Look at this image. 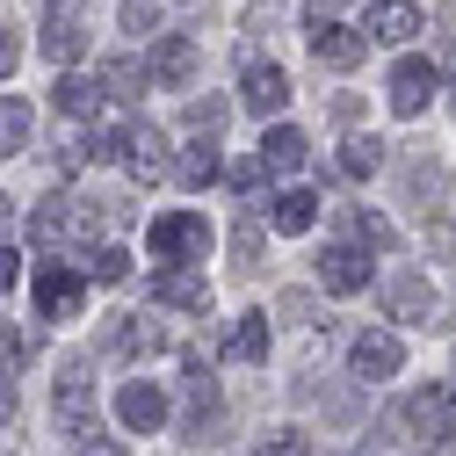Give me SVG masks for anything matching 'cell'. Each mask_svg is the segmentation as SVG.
Wrapping results in <instances>:
<instances>
[{
  "mask_svg": "<svg viewBox=\"0 0 456 456\" xmlns=\"http://www.w3.org/2000/svg\"><path fill=\"white\" fill-rule=\"evenodd\" d=\"M145 247H152L167 268H175V261H203V254H210V224H203V210H167V217H152Z\"/></svg>",
  "mask_w": 456,
  "mask_h": 456,
  "instance_id": "6da1fadb",
  "label": "cell"
},
{
  "mask_svg": "<svg viewBox=\"0 0 456 456\" xmlns=\"http://www.w3.org/2000/svg\"><path fill=\"white\" fill-rule=\"evenodd\" d=\"M51 413H59V428H66V435H80V442L94 435V384H87V370H80V362H66V370H59Z\"/></svg>",
  "mask_w": 456,
  "mask_h": 456,
  "instance_id": "7a4b0ae2",
  "label": "cell"
},
{
  "mask_svg": "<svg viewBox=\"0 0 456 456\" xmlns=\"http://www.w3.org/2000/svg\"><path fill=\"white\" fill-rule=\"evenodd\" d=\"M87 305V268H37V312L44 319H73Z\"/></svg>",
  "mask_w": 456,
  "mask_h": 456,
  "instance_id": "3957f363",
  "label": "cell"
},
{
  "mask_svg": "<svg viewBox=\"0 0 456 456\" xmlns=\"http://www.w3.org/2000/svg\"><path fill=\"white\" fill-rule=\"evenodd\" d=\"M117 420H124L131 435H152V428L167 420V391H159V384H145V377H138V384H124V391H117Z\"/></svg>",
  "mask_w": 456,
  "mask_h": 456,
  "instance_id": "277c9868",
  "label": "cell"
},
{
  "mask_svg": "<svg viewBox=\"0 0 456 456\" xmlns=\"http://www.w3.org/2000/svg\"><path fill=\"white\" fill-rule=\"evenodd\" d=\"M319 282H326L333 297H355L362 282H370V254L362 247H326L319 254Z\"/></svg>",
  "mask_w": 456,
  "mask_h": 456,
  "instance_id": "5b68a950",
  "label": "cell"
},
{
  "mask_svg": "<svg viewBox=\"0 0 456 456\" xmlns=\"http://www.w3.org/2000/svg\"><path fill=\"white\" fill-rule=\"evenodd\" d=\"M152 297H159V305H175V312H196V319H203V312H210V282H203V275H189V268H159V275H152Z\"/></svg>",
  "mask_w": 456,
  "mask_h": 456,
  "instance_id": "8992f818",
  "label": "cell"
},
{
  "mask_svg": "<svg viewBox=\"0 0 456 456\" xmlns=\"http://www.w3.org/2000/svg\"><path fill=\"white\" fill-rule=\"evenodd\" d=\"M428 94H435V66H428V59H398V73H391V109H398V117H420Z\"/></svg>",
  "mask_w": 456,
  "mask_h": 456,
  "instance_id": "52a82bcc",
  "label": "cell"
},
{
  "mask_svg": "<svg viewBox=\"0 0 456 456\" xmlns=\"http://www.w3.org/2000/svg\"><path fill=\"white\" fill-rule=\"evenodd\" d=\"M312 59H326L333 73H355L362 66V37L340 29V22H312Z\"/></svg>",
  "mask_w": 456,
  "mask_h": 456,
  "instance_id": "ba28073f",
  "label": "cell"
},
{
  "mask_svg": "<svg viewBox=\"0 0 456 456\" xmlns=\"http://www.w3.org/2000/svg\"><path fill=\"white\" fill-rule=\"evenodd\" d=\"M348 362H355V377H370V384H377V377H398V370H406V348H398L391 333H362Z\"/></svg>",
  "mask_w": 456,
  "mask_h": 456,
  "instance_id": "9c48e42d",
  "label": "cell"
},
{
  "mask_svg": "<svg viewBox=\"0 0 456 456\" xmlns=\"http://www.w3.org/2000/svg\"><path fill=\"white\" fill-rule=\"evenodd\" d=\"M240 94H247V109H254V117H275V109L290 102V80H282V66H247Z\"/></svg>",
  "mask_w": 456,
  "mask_h": 456,
  "instance_id": "30bf717a",
  "label": "cell"
},
{
  "mask_svg": "<svg viewBox=\"0 0 456 456\" xmlns=\"http://www.w3.org/2000/svg\"><path fill=\"white\" fill-rule=\"evenodd\" d=\"M413 428L435 435V442H449V428H456V384H435V391L413 398Z\"/></svg>",
  "mask_w": 456,
  "mask_h": 456,
  "instance_id": "8fae6325",
  "label": "cell"
},
{
  "mask_svg": "<svg viewBox=\"0 0 456 456\" xmlns=\"http://www.w3.org/2000/svg\"><path fill=\"white\" fill-rule=\"evenodd\" d=\"M420 29V8L413 0H370V37L377 44H406Z\"/></svg>",
  "mask_w": 456,
  "mask_h": 456,
  "instance_id": "7c38bea8",
  "label": "cell"
},
{
  "mask_svg": "<svg viewBox=\"0 0 456 456\" xmlns=\"http://www.w3.org/2000/svg\"><path fill=\"white\" fill-rule=\"evenodd\" d=\"M189 73H196V37H159V44H152V80L182 87Z\"/></svg>",
  "mask_w": 456,
  "mask_h": 456,
  "instance_id": "4fadbf2b",
  "label": "cell"
},
{
  "mask_svg": "<svg viewBox=\"0 0 456 456\" xmlns=\"http://www.w3.org/2000/svg\"><path fill=\"white\" fill-rule=\"evenodd\" d=\"M80 44H87V29H80V8H73V0H59V15H51V29H44V51H51V59H80Z\"/></svg>",
  "mask_w": 456,
  "mask_h": 456,
  "instance_id": "5bb4252c",
  "label": "cell"
},
{
  "mask_svg": "<svg viewBox=\"0 0 456 456\" xmlns=\"http://www.w3.org/2000/svg\"><path fill=\"white\" fill-rule=\"evenodd\" d=\"M384 305H391V319H406V326H413V319H428L435 297H428V282H420V275H384Z\"/></svg>",
  "mask_w": 456,
  "mask_h": 456,
  "instance_id": "9a60e30c",
  "label": "cell"
},
{
  "mask_svg": "<svg viewBox=\"0 0 456 456\" xmlns=\"http://www.w3.org/2000/svg\"><path fill=\"white\" fill-rule=\"evenodd\" d=\"M305 131H290V124H275L268 138H261V159H268V175H297V167H305Z\"/></svg>",
  "mask_w": 456,
  "mask_h": 456,
  "instance_id": "2e32d148",
  "label": "cell"
},
{
  "mask_svg": "<svg viewBox=\"0 0 456 456\" xmlns=\"http://www.w3.org/2000/svg\"><path fill=\"white\" fill-rule=\"evenodd\" d=\"M261 355H268V319L247 312L232 333H224V362H261Z\"/></svg>",
  "mask_w": 456,
  "mask_h": 456,
  "instance_id": "e0dca14e",
  "label": "cell"
},
{
  "mask_svg": "<svg viewBox=\"0 0 456 456\" xmlns=\"http://www.w3.org/2000/svg\"><path fill=\"white\" fill-rule=\"evenodd\" d=\"M217 167H224V159H217V145H210V138H196V145L175 159V182H182V189H210V182H217Z\"/></svg>",
  "mask_w": 456,
  "mask_h": 456,
  "instance_id": "ac0fdd59",
  "label": "cell"
},
{
  "mask_svg": "<svg viewBox=\"0 0 456 456\" xmlns=\"http://www.w3.org/2000/svg\"><path fill=\"white\" fill-rule=\"evenodd\" d=\"M275 232H312V224H319V196L312 189H290V196H275Z\"/></svg>",
  "mask_w": 456,
  "mask_h": 456,
  "instance_id": "d6986e66",
  "label": "cell"
},
{
  "mask_svg": "<svg viewBox=\"0 0 456 456\" xmlns=\"http://www.w3.org/2000/svg\"><path fill=\"white\" fill-rule=\"evenodd\" d=\"M102 102H109L102 80H80V73L59 80V109H66V117H102Z\"/></svg>",
  "mask_w": 456,
  "mask_h": 456,
  "instance_id": "ffe728a7",
  "label": "cell"
},
{
  "mask_svg": "<svg viewBox=\"0 0 456 456\" xmlns=\"http://www.w3.org/2000/svg\"><path fill=\"white\" fill-rule=\"evenodd\" d=\"M159 152H167V145H159V131H152V124H138V131H131V152H124L138 182H152V175H167V159H159Z\"/></svg>",
  "mask_w": 456,
  "mask_h": 456,
  "instance_id": "44dd1931",
  "label": "cell"
},
{
  "mask_svg": "<svg viewBox=\"0 0 456 456\" xmlns=\"http://www.w3.org/2000/svg\"><path fill=\"white\" fill-rule=\"evenodd\" d=\"M22 145H29V102L0 94V152H22Z\"/></svg>",
  "mask_w": 456,
  "mask_h": 456,
  "instance_id": "7402d4cb",
  "label": "cell"
},
{
  "mask_svg": "<svg viewBox=\"0 0 456 456\" xmlns=\"http://www.w3.org/2000/svg\"><path fill=\"white\" fill-rule=\"evenodd\" d=\"M109 348H117V355L152 348V326H145V319H109Z\"/></svg>",
  "mask_w": 456,
  "mask_h": 456,
  "instance_id": "603a6c76",
  "label": "cell"
},
{
  "mask_svg": "<svg viewBox=\"0 0 456 456\" xmlns=\"http://www.w3.org/2000/svg\"><path fill=\"white\" fill-rule=\"evenodd\" d=\"M370 167H377V145H370V138H348V145H340V175H355V182H362Z\"/></svg>",
  "mask_w": 456,
  "mask_h": 456,
  "instance_id": "cb8c5ba5",
  "label": "cell"
},
{
  "mask_svg": "<svg viewBox=\"0 0 456 456\" xmlns=\"http://www.w3.org/2000/svg\"><path fill=\"white\" fill-rule=\"evenodd\" d=\"M87 275H94V282H124V275H131V254H124V247H102Z\"/></svg>",
  "mask_w": 456,
  "mask_h": 456,
  "instance_id": "d4e9b609",
  "label": "cell"
},
{
  "mask_svg": "<svg viewBox=\"0 0 456 456\" xmlns=\"http://www.w3.org/2000/svg\"><path fill=\"white\" fill-rule=\"evenodd\" d=\"M124 29L131 37H152L159 29V0H124Z\"/></svg>",
  "mask_w": 456,
  "mask_h": 456,
  "instance_id": "484cf974",
  "label": "cell"
},
{
  "mask_svg": "<svg viewBox=\"0 0 456 456\" xmlns=\"http://www.w3.org/2000/svg\"><path fill=\"white\" fill-rule=\"evenodd\" d=\"M254 456H312V449H305V435H297V428H275L268 442H254Z\"/></svg>",
  "mask_w": 456,
  "mask_h": 456,
  "instance_id": "4316f807",
  "label": "cell"
},
{
  "mask_svg": "<svg viewBox=\"0 0 456 456\" xmlns=\"http://www.w3.org/2000/svg\"><path fill=\"white\" fill-rule=\"evenodd\" d=\"M232 261H240V268L261 261V224H254V217H240V232H232Z\"/></svg>",
  "mask_w": 456,
  "mask_h": 456,
  "instance_id": "83f0119b",
  "label": "cell"
},
{
  "mask_svg": "<svg viewBox=\"0 0 456 456\" xmlns=\"http://www.w3.org/2000/svg\"><path fill=\"white\" fill-rule=\"evenodd\" d=\"M15 370H22V333H15L8 319H0V384H8Z\"/></svg>",
  "mask_w": 456,
  "mask_h": 456,
  "instance_id": "f1b7e54d",
  "label": "cell"
},
{
  "mask_svg": "<svg viewBox=\"0 0 456 456\" xmlns=\"http://www.w3.org/2000/svg\"><path fill=\"white\" fill-rule=\"evenodd\" d=\"M261 182H268V159H240V167H232V189H240V196H254Z\"/></svg>",
  "mask_w": 456,
  "mask_h": 456,
  "instance_id": "f546056e",
  "label": "cell"
},
{
  "mask_svg": "<svg viewBox=\"0 0 456 456\" xmlns=\"http://www.w3.org/2000/svg\"><path fill=\"white\" fill-rule=\"evenodd\" d=\"M348 224H355V240H370V247H391V224H384V217H370V210H355Z\"/></svg>",
  "mask_w": 456,
  "mask_h": 456,
  "instance_id": "4dcf8cb0",
  "label": "cell"
},
{
  "mask_svg": "<svg viewBox=\"0 0 456 456\" xmlns=\"http://www.w3.org/2000/svg\"><path fill=\"white\" fill-rule=\"evenodd\" d=\"M15 59H22V44H15V29H8V22H0V80L15 73Z\"/></svg>",
  "mask_w": 456,
  "mask_h": 456,
  "instance_id": "1f68e13d",
  "label": "cell"
},
{
  "mask_svg": "<svg viewBox=\"0 0 456 456\" xmlns=\"http://www.w3.org/2000/svg\"><path fill=\"white\" fill-rule=\"evenodd\" d=\"M428 247H435L442 261H456V224H435V232H428Z\"/></svg>",
  "mask_w": 456,
  "mask_h": 456,
  "instance_id": "d6a6232c",
  "label": "cell"
},
{
  "mask_svg": "<svg viewBox=\"0 0 456 456\" xmlns=\"http://www.w3.org/2000/svg\"><path fill=\"white\" fill-rule=\"evenodd\" d=\"M80 449H87V456H124V449H117V442H109V435H87Z\"/></svg>",
  "mask_w": 456,
  "mask_h": 456,
  "instance_id": "836d02e7",
  "label": "cell"
},
{
  "mask_svg": "<svg viewBox=\"0 0 456 456\" xmlns=\"http://www.w3.org/2000/svg\"><path fill=\"white\" fill-rule=\"evenodd\" d=\"M15 268H22V261H15L8 247H0V290H15Z\"/></svg>",
  "mask_w": 456,
  "mask_h": 456,
  "instance_id": "e575fe53",
  "label": "cell"
},
{
  "mask_svg": "<svg viewBox=\"0 0 456 456\" xmlns=\"http://www.w3.org/2000/svg\"><path fill=\"white\" fill-rule=\"evenodd\" d=\"M8 224H15V203H8V196H0V232H8Z\"/></svg>",
  "mask_w": 456,
  "mask_h": 456,
  "instance_id": "d590c367",
  "label": "cell"
}]
</instances>
